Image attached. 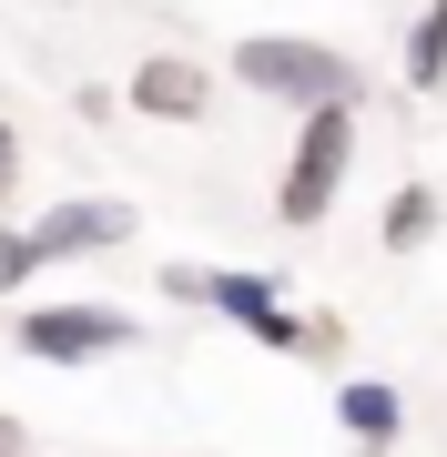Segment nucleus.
Listing matches in <instances>:
<instances>
[{"label":"nucleus","instance_id":"11","mask_svg":"<svg viewBox=\"0 0 447 457\" xmlns=\"http://www.w3.org/2000/svg\"><path fill=\"white\" fill-rule=\"evenodd\" d=\"M21 173H31V143H21V122L0 112V213L21 204Z\"/></svg>","mask_w":447,"mask_h":457},{"label":"nucleus","instance_id":"10","mask_svg":"<svg viewBox=\"0 0 447 457\" xmlns=\"http://www.w3.org/2000/svg\"><path fill=\"white\" fill-rule=\"evenodd\" d=\"M41 275V254H31V224H0V305H21Z\"/></svg>","mask_w":447,"mask_h":457},{"label":"nucleus","instance_id":"4","mask_svg":"<svg viewBox=\"0 0 447 457\" xmlns=\"http://www.w3.org/2000/svg\"><path fill=\"white\" fill-rule=\"evenodd\" d=\"M203 315H224L234 336H254L265 356H315V315L254 264H203Z\"/></svg>","mask_w":447,"mask_h":457},{"label":"nucleus","instance_id":"7","mask_svg":"<svg viewBox=\"0 0 447 457\" xmlns=\"http://www.w3.org/2000/svg\"><path fill=\"white\" fill-rule=\"evenodd\" d=\"M335 427H346L366 457H386L407 437V396L386 386V376H335Z\"/></svg>","mask_w":447,"mask_h":457},{"label":"nucleus","instance_id":"13","mask_svg":"<svg viewBox=\"0 0 447 457\" xmlns=\"http://www.w3.org/2000/svg\"><path fill=\"white\" fill-rule=\"evenodd\" d=\"M21 457H41V447H21Z\"/></svg>","mask_w":447,"mask_h":457},{"label":"nucleus","instance_id":"2","mask_svg":"<svg viewBox=\"0 0 447 457\" xmlns=\"http://www.w3.org/2000/svg\"><path fill=\"white\" fill-rule=\"evenodd\" d=\"M356 153H366V112H295V143H285V173H275V224L315 234L346 204Z\"/></svg>","mask_w":447,"mask_h":457},{"label":"nucleus","instance_id":"5","mask_svg":"<svg viewBox=\"0 0 447 457\" xmlns=\"http://www.w3.org/2000/svg\"><path fill=\"white\" fill-rule=\"evenodd\" d=\"M214 92H224V71L194 62V51H143V62L122 71V112L163 122V132H194L203 112H214Z\"/></svg>","mask_w":447,"mask_h":457},{"label":"nucleus","instance_id":"3","mask_svg":"<svg viewBox=\"0 0 447 457\" xmlns=\"http://www.w3.org/2000/svg\"><path fill=\"white\" fill-rule=\"evenodd\" d=\"M11 345L31 366H102V356H133L143 345V315L102 305V295H71V305H21L11 315Z\"/></svg>","mask_w":447,"mask_h":457},{"label":"nucleus","instance_id":"1","mask_svg":"<svg viewBox=\"0 0 447 457\" xmlns=\"http://www.w3.org/2000/svg\"><path fill=\"white\" fill-rule=\"evenodd\" d=\"M224 82L254 102H285V112H366L377 82H366L356 51L315 41V31H244L224 51Z\"/></svg>","mask_w":447,"mask_h":457},{"label":"nucleus","instance_id":"12","mask_svg":"<svg viewBox=\"0 0 447 457\" xmlns=\"http://www.w3.org/2000/svg\"><path fill=\"white\" fill-rule=\"evenodd\" d=\"M153 285H163L173 305H203V264H163V275H153Z\"/></svg>","mask_w":447,"mask_h":457},{"label":"nucleus","instance_id":"9","mask_svg":"<svg viewBox=\"0 0 447 457\" xmlns=\"http://www.w3.org/2000/svg\"><path fill=\"white\" fill-rule=\"evenodd\" d=\"M397 82L417 102H437L447 92V0H427V11L407 21V51H397Z\"/></svg>","mask_w":447,"mask_h":457},{"label":"nucleus","instance_id":"6","mask_svg":"<svg viewBox=\"0 0 447 457\" xmlns=\"http://www.w3.org/2000/svg\"><path fill=\"white\" fill-rule=\"evenodd\" d=\"M133 234H143V213L122 204V194H62V204H41V213H31V254H41V264L122 254Z\"/></svg>","mask_w":447,"mask_h":457},{"label":"nucleus","instance_id":"8","mask_svg":"<svg viewBox=\"0 0 447 457\" xmlns=\"http://www.w3.org/2000/svg\"><path fill=\"white\" fill-rule=\"evenodd\" d=\"M437 224H447L437 183H397V194H386V213H377V245H386V254H427Z\"/></svg>","mask_w":447,"mask_h":457}]
</instances>
